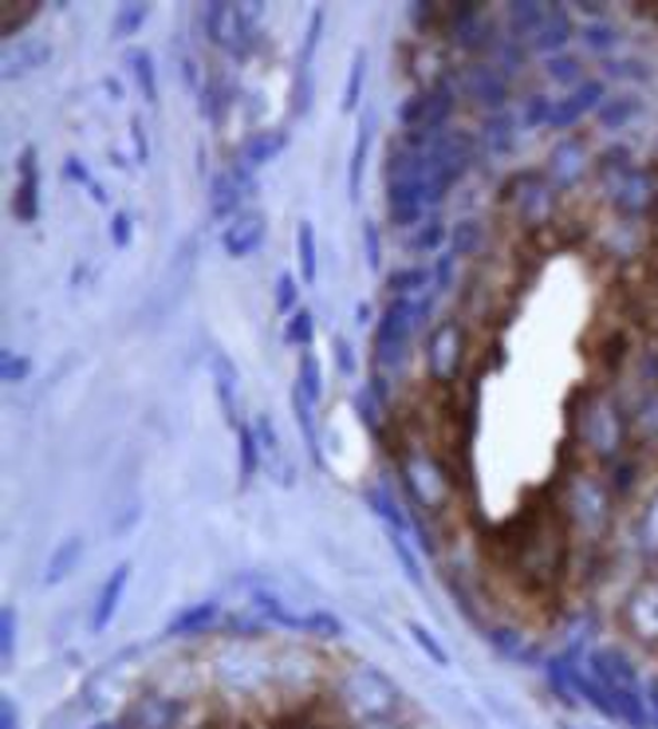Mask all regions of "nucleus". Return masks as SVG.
<instances>
[{"instance_id":"4","label":"nucleus","mask_w":658,"mask_h":729,"mask_svg":"<svg viewBox=\"0 0 658 729\" xmlns=\"http://www.w3.org/2000/svg\"><path fill=\"white\" fill-rule=\"evenodd\" d=\"M260 17H265V9H249V4H221V0H213V4L201 9V28H206V36L213 40V44L245 56L249 52V44H252V32H257Z\"/></svg>"},{"instance_id":"43","label":"nucleus","mask_w":658,"mask_h":729,"mask_svg":"<svg viewBox=\"0 0 658 729\" xmlns=\"http://www.w3.org/2000/svg\"><path fill=\"white\" fill-rule=\"evenodd\" d=\"M111 241H114V249H127V244H130V218H127V213H114Z\"/></svg>"},{"instance_id":"32","label":"nucleus","mask_w":658,"mask_h":729,"mask_svg":"<svg viewBox=\"0 0 658 729\" xmlns=\"http://www.w3.org/2000/svg\"><path fill=\"white\" fill-rule=\"evenodd\" d=\"M387 284H390V296H418L426 284H430V272H426V269H418V264H415V269L390 272V280H387Z\"/></svg>"},{"instance_id":"2","label":"nucleus","mask_w":658,"mask_h":729,"mask_svg":"<svg viewBox=\"0 0 658 729\" xmlns=\"http://www.w3.org/2000/svg\"><path fill=\"white\" fill-rule=\"evenodd\" d=\"M343 706L356 713L359 721H382L395 713L399 706V690L390 686L387 675H379L375 667H356L343 678V690H339Z\"/></svg>"},{"instance_id":"11","label":"nucleus","mask_w":658,"mask_h":729,"mask_svg":"<svg viewBox=\"0 0 658 729\" xmlns=\"http://www.w3.org/2000/svg\"><path fill=\"white\" fill-rule=\"evenodd\" d=\"M257 442H260V466L269 469L272 478H277V486H296V466L285 458V446H280V435H277V422H272L269 415L257 418Z\"/></svg>"},{"instance_id":"22","label":"nucleus","mask_w":658,"mask_h":729,"mask_svg":"<svg viewBox=\"0 0 658 729\" xmlns=\"http://www.w3.org/2000/svg\"><path fill=\"white\" fill-rule=\"evenodd\" d=\"M237 442H241V486H252L257 469H265V466H260L257 430H249V426H237Z\"/></svg>"},{"instance_id":"33","label":"nucleus","mask_w":658,"mask_h":729,"mask_svg":"<svg viewBox=\"0 0 658 729\" xmlns=\"http://www.w3.org/2000/svg\"><path fill=\"white\" fill-rule=\"evenodd\" d=\"M363 79H367V52H356V60H351V71H347L343 111H356L359 96H363Z\"/></svg>"},{"instance_id":"3","label":"nucleus","mask_w":658,"mask_h":729,"mask_svg":"<svg viewBox=\"0 0 658 729\" xmlns=\"http://www.w3.org/2000/svg\"><path fill=\"white\" fill-rule=\"evenodd\" d=\"M422 316L426 304H418V296H390V304L379 323V339H375L382 367H399L407 359L410 336H415V328H422Z\"/></svg>"},{"instance_id":"31","label":"nucleus","mask_w":658,"mask_h":729,"mask_svg":"<svg viewBox=\"0 0 658 729\" xmlns=\"http://www.w3.org/2000/svg\"><path fill=\"white\" fill-rule=\"evenodd\" d=\"M371 119H363V127H359V147L356 154H351V178H347V186H351V198H359V186H363V166H367V150H371Z\"/></svg>"},{"instance_id":"25","label":"nucleus","mask_w":658,"mask_h":729,"mask_svg":"<svg viewBox=\"0 0 658 729\" xmlns=\"http://www.w3.org/2000/svg\"><path fill=\"white\" fill-rule=\"evenodd\" d=\"M323 36V9H316L312 17H308V28H303V48H300V71H296V79L312 76V56H316V44H320Z\"/></svg>"},{"instance_id":"1","label":"nucleus","mask_w":658,"mask_h":729,"mask_svg":"<svg viewBox=\"0 0 658 729\" xmlns=\"http://www.w3.org/2000/svg\"><path fill=\"white\" fill-rule=\"evenodd\" d=\"M588 675L596 678L599 695L607 698V710H611V718L627 721L631 729H647V721L655 718V713L647 710V698H642V686H639V675H635V667L624 659L619 651H596L591 655V667Z\"/></svg>"},{"instance_id":"13","label":"nucleus","mask_w":658,"mask_h":729,"mask_svg":"<svg viewBox=\"0 0 658 729\" xmlns=\"http://www.w3.org/2000/svg\"><path fill=\"white\" fill-rule=\"evenodd\" d=\"M265 244V218L260 213H241L237 221H229L226 233H221V249L233 261H245L249 252H257Z\"/></svg>"},{"instance_id":"44","label":"nucleus","mask_w":658,"mask_h":729,"mask_svg":"<svg viewBox=\"0 0 658 729\" xmlns=\"http://www.w3.org/2000/svg\"><path fill=\"white\" fill-rule=\"evenodd\" d=\"M63 178L76 186H91V174H87V166L79 162V158H68V162H63Z\"/></svg>"},{"instance_id":"26","label":"nucleus","mask_w":658,"mask_h":729,"mask_svg":"<svg viewBox=\"0 0 658 729\" xmlns=\"http://www.w3.org/2000/svg\"><path fill=\"white\" fill-rule=\"evenodd\" d=\"M580 40L591 48V52H616L619 44H624V36H619L616 24H607V20H599V24H588L580 32Z\"/></svg>"},{"instance_id":"14","label":"nucleus","mask_w":658,"mask_h":729,"mask_svg":"<svg viewBox=\"0 0 658 729\" xmlns=\"http://www.w3.org/2000/svg\"><path fill=\"white\" fill-rule=\"evenodd\" d=\"M584 170H588V150H584V142H576V139L560 142V147L552 150V158H548V178H552L556 186L580 182Z\"/></svg>"},{"instance_id":"6","label":"nucleus","mask_w":658,"mask_h":729,"mask_svg":"<svg viewBox=\"0 0 658 729\" xmlns=\"http://www.w3.org/2000/svg\"><path fill=\"white\" fill-rule=\"evenodd\" d=\"M252 193H257L252 170L245 162H233L226 174L213 182V190H209V213H213V221H237L241 218V206Z\"/></svg>"},{"instance_id":"19","label":"nucleus","mask_w":658,"mask_h":729,"mask_svg":"<svg viewBox=\"0 0 658 729\" xmlns=\"http://www.w3.org/2000/svg\"><path fill=\"white\" fill-rule=\"evenodd\" d=\"M285 147H288V134L285 131H260L257 139H249V147L241 150V162L249 166V170H257V166L277 162V154Z\"/></svg>"},{"instance_id":"9","label":"nucleus","mask_w":658,"mask_h":729,"mask_svg":"<svg viewBox=\"0 0 658 729\" xmlns=\"http://www.w3.org/2000/svg\"><path fill=\"white\" fill-rule=\"evenodd\" d=\"M12 213L20 226H32L40 218V170H36V150L24 147L17 162V198H12Z\"/></svg>"},{"instance_id":"21","label":"nucleus","mask_w":658,"mask_h":729,"mask_svg":"<svg viewBox=\"0 0 658 729\" xmlns=\"http://www.w3.org/2000/svg\"><path fill=\"white\" fill-rule=\"evenodd\" d=\"M79 556H83V540H79V537H68V540H63V545L52 552V560H48V576H43V583L68 580V572L79 565Z\"/></svg>"},{"instance_id":"48","label":"nucleus","mask_w":658,"mask_h":729,"mask_svg":"<svg viewBox=\"0 0 658 729\" xmlns=\"http://www.w3.org/2000/svg\"><path fill=\"white\" fill-rule=\"evenodd\" d=\"M359 410H363V422L367 426H379V415H375V402H371V395H359Z\"/></svg>"},{"instance_id":"29","label":"nucleus","mask_w":658,"mask_h":729,"mask_svg":"<svg viewBox=\"0 0 658 729\" xmlns=\"http://www.w3.org/2000/svg\"><path fill=\"white\" fill-rule=\"evenodd\" d=\"M130 71H134V79H139L142 99L154 107L158 103V79H154V60H150V52H130Z\"/></svg>"},{"instance_id":"38","label":"nucleus","mask_w":658,"mask_h":729,"mask_svg":"<svg viewBox=\"0 0 658 729\" xmlns=\"http://www.w3.org/2000/svg\"><path fill=\"white\" fill-rule=\"evenodd\" d=\"M296 300H300V284H296L292 272H280L277 277V312L288 316L296 308Z\"/></svg>"},{"instance_id":"47","label":"nucleus","mask_w":658,"mask_h":729,"mask_svg":"<svg viewBox=\"0 0 658 729\" xmlns=\"http://www.w3.org/2000/svg\"><path fill=\"white\" fill-rule=\"evenodd\" d=\"M336 359H339V371L351 375V348H347V339H336Z\"/></svg>"},{"instance_id":"42","label":"nucleus","mask_w":658,"mask_h":729,"mask_svg":"<svg viewBox=\"0 0 658 729\" xmlns=\"http://www.w3.org/2000/svg\"><path fill=\"white\" fill-rule=\"evenodd\" d=\"M442 237H446V229H442V226H438V221H430V226H426V229H422V233H418V237H415V249H418V252H430V249H433V244L442 241Z\"/></svg>"},{"instance_id":"17","label":"nucleus","mask_w":658,"mask_h":729,"mask_svg":"<svg viewBox=\"0 0 658 729\" xmlns=\"http://www.w3.org/2000/svg\"><path fill=\"white\" fill-rule=\"evenodd\" d=\"M458 348H461L458 328L442 323L438 336H433V343H430V375L433 379H450V375L458 371V356H461Z\"/></svg>"},{"instance_id":"51","label":"nucleus","mask_w":658,"mask_h":729,"mask_svg":"<svg viewBox=\"0 0 658 729\" xmlns=\"http://www.w3.org/2000/svg\"><path fill=\"white\" fill-rule=\"evenodd\" d=\"M87 190H91V198H96V201H99V206H103V201H107V190H99V186H96V182L87 186Z\"/></svg>"},{"instance_id":"30","label":"nucleus","mask_w":658,"mask_h":729,"mask_svg":"<svg viewBox=\"0 0 658 729\" xmlns=\"http://www.w3.org/2000/svg\"><path fill=\"white\" fill-rule=\"evenodd\" d=\"M213 616H217V603H201V608H190L186 616L173 619L170 635H198V631H206V627L213 623Z\"/></svg>"},{"instance_id":"45","label":"nucleus","mask_w":658,"mask_h":729,"mask_svg":"<svg viewBox=\"0 0 658 729\" xmlns=\"http://www.w3.org/2000/svg\"><path fill=\"white\" fill-rule=\"evenodd\" d=\"M410 635H415V642H422L426 651H430V659H433V662H446L442 647H438V642L430 639V631H422V627H410Z\"/></svg>"},{"instance_id":"39","label":"nucleus","mask_w":658,"mask_h":729,"mask_svg":"<svg viewBox=\"0 0 658 729\" xmlns=\"http://www.w3.org/2000/svg\"><path fill=\"white\" fill-rule=\"evenodd\" d=\"M0 631H4V662H9L17 651V611L12 608H4V616H0Z\"/></svg>"},{"instance_id":"15","label":"nucleus","mask_w":658,"mask_h":729,"mask_svg":"<svg viewBox=\"0 0 658 729\" xmlns=\"http://www.w3.org/2000/svg\"><path fill=\"white\" fill-rule=\"evenodd\" d=\"M182 718V706L173 698H142L134 710H130V721L134 729H173Z\"/></svg>"},{"instance_id":"18","label":"nucleus","mask_w":658,"mask_h":729,"mask_svg":"<svg viewBox=\"0 0 658 729\" xmlns=\"http://www.w3.org/2000/svg\"><path fill=\"white\" fill-rule=\"evenodd\" d=\"M52 60V48L43 44V40H28V44H12L4 52V79H24L28 71L43 68V63Z\"/></svg>"},{"instance_id":"23","label":"nucleus","mask_w":658,"mask_h":729,"mask_svg":"<svg viewBox=\"0 0 658 729\" xmlns=\"http://www.w3.org/2000/svg\"><path fill=\"white\" fill-rule=\"evenodd\" d=\"M639 99H631V96H619V99H604L599 103V119H604V127L607 131H619L627 119H635L639 114Z\"/></svg>"},{"instance_id":"37","label":"nucleus","mask_w":658,"mask_h":729,"mask_svg":"<svg viewBox=\"0 0 658 729\" xmlns=\"http://www.w3.org/2000/svg\"><path fill=\"white\" fill-rule=\"evenodd\" d=\"M367 501L375 505V512H379L382 521H390V529L402 532V525H407V521H402V512L395 509V501H390V493H382V489H371V493H367Z\"/></svg>"},{"instance_id":"46","label":"nucleus","mask_w":658,"mask_h":729,"mask_svg":"<svg viewBox=\"0 0 658 729\" xmlns=\"http://www.w3.org/2000/svg\"><path fill=\"white\" fill-rule=\"evenodd\" d=\"M363 237H367V252H371V269H379V229L367 226Z\"/></svg>"},{"instance_id":"35","label":"nucleus","mask_w":658,"mask_h":729,"mask_svg":"<svg viewBox=\"0 0 658 729\" xmlns=\"http://www.w3.org/2000/svg\"><path fill=\"white\" fill-rule=\"evenodd\" d=\"M548 76H552L556 83H572V88H580L584 83V63L572 60V56H556V60L548 63Z\"/></svg>"},{"instance_id":"24","label":"nucleus","mask_w":658,"mask_h":729,"mask_svg":"<svg viewBox=\"0 0 658 729\" xmlns=\"http://www.w3.org/2000/svg\"><path fill=\"white\" fill-rule=\"evenodd\" d=\"M296 391L303 395V399L320 402L323 395V375H320V363H316L312 351H303L300 356V375H296Z\"/></svg>"},{"instance_id":"40","label":"nucleus","mask_w":658,"mask_h":729,"mask_svg":"<svg viewBox=\"0 0 658 729\" xmlns=\"http://www.w3.org/2000/svg\"><path fill=\"white\" fill-rule=\"evenodd\" d=\"M28 359L24 356H17V351H9V356H4V382H24L28 379Z\"/></svg>"},{"instance_id":"49","label":"nucleus","mask_w":658,"mask_h":729,"mask_svg":"<svg viewBox=\"0 0 658 729\" xmlns=\"http://www.w3.org/2000/svg\"><path fill=\"white\" fill-rule=\"evenodd\" d=\"M0 729H20L17 726V710H12L9 702H4V710H0Z\"/></svg>"},{"instance_id":"52","label":"nucleus","mask_w":658,"mask_h":729,"mask_svg":"<svg viewBox=\"0 0 658 729\" xmlns=\"http://www.w3.org/2000/svg\"><path fill=\"white\" fill-rule=\"evenodd\" d=\"M650 713H655V726H658V690H655V698H650Z\"/></svg>"},{"instance_id":"20","label":"nucleus","mask_w":658,"mask_h":729,"mask_svg":"<svg viewBox=\"0 0 658 729\" xmlns=\"http://www.w3.org/2000/svg\"><path fill=\"white\" fill-rule=\"evenodd\" d=\"M213 382H217V402H221L229 422L237 426V367L226 356H213Z\"/></svg>"},{"instance_id":"50","label":"nucleus","mask_w":658,"mask_h":729,"mask_svg":"<svg viewBox=\"0 0 658 729\" xmlns=\"http://www.w3.org/2000/svg\"><path fill=\"white\" fill-rule=\"evenodd\" d=\"M134 142H139V158L147 162V134H142V127L134 122Z\"/></svg>"},{"instance_id":"27","label":"nucleus","mask_w":658,"mask_h":729,"mask_svg":"<svg viewBox=\"0 0 658 729\" xmlns=\"http://www.w3.org/2000/svg\"><path fill=\"white\" fill-rule=\"evenodd\" d=\"M147 17H150V4H122V9L114 12L111 36L114 40H127V36H134L142 24H147Z\"/></svg>"},{"instance_id":"7","label":"nucleus","mask_w":658,"mask_h":729,"mask_svg":"<svg viewBox=\"0 0 658 729\" xmlns=\"http://www.w3.org/2000/svg\"><path fill=\"white\" fill-rule=\"evenodd\" d=\"M461 88L486 111H505V103H509V76H501L497 63H469L466 76H461Z\"/></svg>"},{"instance_id":"10","label":"nucleus","mask_w":658,"mask_h":729,"mask_svg":"<svg viewBox=\"0 0 658 729\" xmlns=\"http://www.w3.org/2000/svg\"><path fill=\"white\" fill-rule=\"evenodd\" d=\"M611 206L627 218H639L655 206V182L642 170H619V178L611 182Z\"/></svg>"},{"instance_id":"34","label":"nucleus","mask_w":658,"mask_h":729,"mask_svg":"<svg viewBox=\"0 0 658 729\" xmlns=\"http://www.w3.org/2000/svg\"><path fill=\"white\" fill-rule=\"evenodd\" d=\"M477 244H481V226H477V221H461V226H453L450 257H466V252H473Z\"/></svg>"},{"instance_id":"12","label":"nucleus","mask_w":658,"mask_h":729,"mask_svg":"<svg viewBox=\"0 0 658 729\" xmlns=\"http://www.w3.org/2000/svg\"><path fill=\"white\" fill-rule=\"evenodd\" d=\"M572 36H576L572 17H568V12H564L560 4H545V17H540V24L532 28L529 44L537 48V52L556 56V52H560V48L572 44Z\"/></svg>"},{"instance_id":"41","label":"nucleus","mask_w":658,"mask_h":729,"mask_svg":"<svg viewBox=\"0 0 658 729\" xmlns=\"http://www.w3.org/2000/svg\"><path fill=\"white\" fill-rule=\"evenodd\" d=\"M36 17V4H24V9H4V36H17L20 24Z\"/></svg>"},{"instance_id":"8","label":"nucleus","mask_w":658,"mask_h":729,"mask_svg":"<svg viewBox=\"0 0 658 729\" xmlns=\"http://www.w3.org/2000/svg\"><path fill=\"white\" fill-rule=\"evenodd\" d=\"M599 103H604V83H599V79H584L580 88H572L564 99H552L548 127H552V131H568V127H576L584 114L599 111Z\"/></svg>"},{"instance_id":"5","label":"nucleus","mask_w":658,"mask_h":729,"mask_svg":"<svg viewBox=\"0 0 658 729\" xmlns=\"http://www.w3.org/2000/svg\"><path fill=\"white\" fill-rule=\"evenodd\" d=\"M453 83H438V88L422 91V96H415L407 107H402V127H407V134H438L446 131V122H450L453 114Z\"/></svg>"},{"instance_id":"28","label":"nucleus","mask_w":658,"mask_h":729,"mask_svg":"<svg viewBox=\"0 0 658 729\" xmlns=\"http://www.w3.org/2000/svg\"><path fill=\"white\" fill-rule=\"evenodd\" d=\"M296 244H300V272H303V280L312 284L316 272H320V257H316V229H312V221H303V226H300V233H296Z\"/></svg>"},{"instance_id":"36","label":"nucleus","mask_w":658,"mask_h":729,"mask_svg":"<svg viewBox=\"0 0 658 729\" xmlns=\"http://www.w3.org/2000/svg\"><path fill=\"white\" fill-rule=\"evenodd\" d=\"M312 331H316L312 312H292V320H288V328H285V339L296 343V348H308V343H312Z\"/></svg>"},{"instance_id":"16","label":"nucleus","mask_w":658,"mask_h":729,"mask_svg":"<svg viewBox=\"0 0 658 729\" xmlns=\"http://www.w3.org/2000/svg\"><path fill=\"white\" fill-rule=\"evenodd\" d=\"M127 580H130V565H119L111 576H107L103 591H99V603H96V611H91V631H96V635L103 631V627L114 619V611H119V599H122V591H127Z\"/></svg>"}]
</instances>
